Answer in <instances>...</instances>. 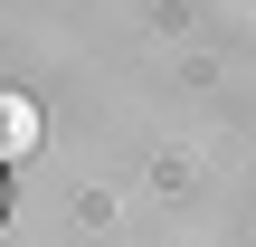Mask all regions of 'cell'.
Instances as JSON below:
<instances>
[{
    "mask_svg": "<svg viewBox=\"0 0 256 247\" xmlns=\"http://www.w3.org/2000/svg\"><path fill=\"white\" fill-rule=\"evenodd\" d=\"M0 133H10L0 152H19V143H28V105H0Z\"/></svg>",
    "mask_w": 256,
    "mask_h": 247,
    "instance_id": "cell-1",
    "label": "cell"
}]
</instances>
